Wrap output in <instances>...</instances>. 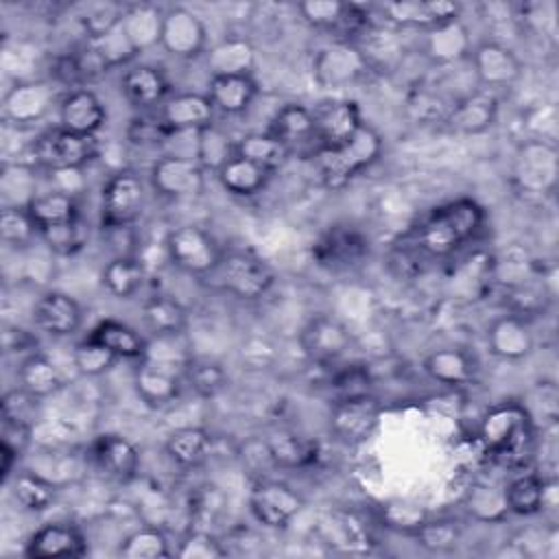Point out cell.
Wrapping results in <instances>:
<instances>
[{
	"label": "cell",
	"mask_w": 559,
	"mask_h": 559,
	"mask_svg": "<svg viewBox=\"0 0 559 559\" xmlns=\"http://www.w3.org/2000/svg\"><path fill=\"white\" fill-rule=\"evenodd\" d=\"M478 443L487 456L507 469H524L535 454L537 428L522 400H502L485 411L478 421Z\"/></svg>",
	"instance_id": "6da1fadb"
},
{
	"label": "cell",
	"mask_w": 559,
	"mask_h": 559,
	"mask_svg": "<svg viewBox=\"0 0 559 559\" xmlns=\"http://www.w3.org/2000/svg\"><path fill=\"white\" fill-rule=\"evenodd\" d=\"M354 345L349 328L330 312H319L306 321L299 332V347L304 356L319 365H330L343 358Z\"/></svg>",
	"instance_id": "e0dca14e"
},
{
	"label": "cell",
	"mask_w": 559,
	"mask_h": 559,
	"mask_svg": "<svg viewBox=\"0 0 559 559\" xmlns=\"http://www.w3.org/2000/svg\"><path fill=\"white\" fill-rule=\"evenodd\" d=\"M181 378L201 400H214L229 384V376L225 367L212 358H201V356L188 358V362L183 365Z\"/></svg>",
	"instance_id": "681fc988"
},
{
	"label": "cell",
	"mask_w": 559,
	"mask_h": 559,
	"mask_svg": "<svg viewBox=\"0 0 559 559\" xmlns=\"http://www.w3.org/2000/svg\"><path fill=\"white\" fill-rule=\"evenodd\" d=\"M421 371L441 386L459 389L476 380L478 362L461 347H437L424 356Z\"/></svg>",
	"instance_id": "f546056e"
},
{
	"label": "cell",
	"mask_w": 559,
	"mask_h": 559,
	"mask_svg": "<svg viewBox=\"0 0 559 559\" xmlns=\"http://www.w3.org/2000/svg\"><path fill=\"white\" fill-rule=\"evenodd\" d=\"M382 153H384V140L380 131L373 124L365 122L356 131V135L345 144L314 153L321 186L328 192H338L347 188L360 173L378 164Z\"/></svg>",
	"instance_id": "3957f363"
},
{
	"label": "cell",
	"mask_w": 559,
	"mask_h": 559,
	"mask_svg": "<svg viewBox=\"0 0 559 559\" xmlns=\"http://www.w3.org/2000/svg\"><path fill=\"white\" fill-rule=\"evenodd\" d=\"M380 417L382 404L371 391L336 397L328 413V432L336 443L358 448L373 437Z\"/></svg>",
	"instance_id": "ba28073f"
},
{
	"label": "cell",
	"mask_w": 559,
	"mask_h": 559,
	"mask_svg": "<svg viewBox=\"0 0 559 559\" xmlns=\"http://www.w3.org/2000/svg\"><path fill=\"white\" fill-rule=\"evenodd\" d=\"M22 456H24L22 452H17L15 448H11V445H7V443L0 441V476H2V483H4V485H7V483L13 478V474L17 472V463H20Z\"/></svg>",
	"instance_id": "be15d7a7"
},
{
	"label": "cell",
	"mask_w": 559,
	"mask_h": 559,
	"mask_svg": "<svg viewBox=\"0 0 559 559\" xmlns=\"http://www.w3.org/2000/svg\"><path fill=\"white\" fill-rule=\"evenodd\" d=\"M266 131L273 138H277L290 153H295L297 148H304V146H314V151H317L312 109L301 103L282 105L271 116Z\"/></svg>",
	"instance_id": "1f68e13d"
},
{
	"label": "cell",
	"mask_w": 559,
	"mask_h": 559,
	"mask_svg": "<svg viewBox=\"0 0 559 559\" xmlns=\"http://www.w3.org/2000/svg\"><path fill=\"white\" fill-rule=\"evenodd\" d=\"M85 41L96 52V57L103 61V66L107 70L129 68L138 59V50L131 46L120 20L105 33H100L92 39H85Z\"/></svg>",
	"instance_id": "db71d44e"
},
{
	"label": "cell",
	"mask_w": 559,
	"mask_h": 559,
	"mask_svg": "<svg viewBox=\"0 0 559 559\" xmlns=\"http://www.w3.org/2000/svg\"><path fill=\"white\" fill-rule=\"evenodd\" d=\"M544 498V476L539 472H518L504 485V500L509 515L533 518L542 511Z\"/></svg>",
	"instance_id": "c3c4849f"
},
{
	"label": "cell",
	"mask_w": 559,
	"mask_h": 559,
	"mask_svg": "<svg viewBox=\"0 0 559 559\" xmlns=\"http://www.w3.org/2000/svg\"><path fill=\"white\" fill-rule=\"evenodd\" d=\"M24 555L31 559L83 557L87 555V539L76 524L48 522L28 535L24 544Z\"/></svg>",
	"instance_id": "484cf974"
},
{
	"label": "cell",
	"mask_w": 559,
	"mask_h": 559,
	"mask_svg": "<svg viewBox=\"0 0 559 559\" xmlns=\"http://www.w3.org/2000/svg\"><path fill=\"white\" fill-rule=\"evenodd\" d=\"M118 356L90 334L72 347V365L83 378H100L118 365Z\"/></svg>",
	"instance_id": "9f6ffc18"
},
{
	"label": "cell",
	"mask_w": 559,
	"mask_h": 559,
	"mask_svg": "<svg viewBox=\"0 0 559 559\" xmlns=\"http://www.w3.org/2000/svg\"><path fill=\"white\" fill-rule=\"evenodd\" d=\"M170 138H175V133L164 124L159 114L157 116H148V114L133 116L127 127V140L138 146H157Z\"/></svg>",
	"instance_id": "6125c7cd"
},
{
	"label": "cell",
	"mask_w": 559,
	"mask_h": 559,
	"mask_svg": "<svg viewBox=\"0 0 559 559\" xmlns=\"http://www.w3.org/2000/svg\"><path fill=\"white\" fill-rule=\"evenodd\" d=\"M258 61L255 46L245 35H225L205 50V63L210 76L253 74Z\"/></svg>",
	"instance_id": "4dcf8cb0"
},
{
	"label": "cell",
	"mask_w": 559,
	"mask_h": 559,
	"mask_svg": "<svg viewBox=\"0 0 559 559\" xmlns=\"http://www.w3.org/2000/svg\"><path fill=\"white\" fill-rule=\"evenodd\" d=\"M15 376H17V386L37 400L57 395L66 384L59 367L41 352H33L24 356L17 365Z\"/></svg>",
	"instance_id": "74e56055"
},
{
	"label": "cell",
	"mask_w": 559,
	"mask_h": 559,
	"mask_svg": "<svg viewBox=\"0 0 559 559\" xmlns=\"http://www.w3.org/2000/svg\"><path fill=\"white\" fill-rule=\"evenodd\" d=\"M100 153L96 135H81L63 127H52L35 135L31 144V157L39 170L70 173L83 170Z\"/></svg>",
	"instance_id": "5b68a950"
},
{
	"label": "cell",
	"mask_w": 559,
	"mask_h": 559,
	"mask_svg": "<svg viewBox=\"0 0 559 559\" xmlns=\"http://www.w3.org/2000/svg\"><path fill=\"white\" fill-rule=\"evenodd\" d=\"M11 483V496L20 504V509L28 513H44L48 511L55 500L59 487L33 469H17L13 474Z\"/></svg>",
	"instance_id": "ee69618b"
},
{
	"label": "cell",
	"mask_w": 559,
	"mask_h": 559,
	"mask_svg": "<svg viewBox=\"0 0 559 559\" xmlns=\"http://www.w3.org/2000/svg\"><path fill=\"white\" fill-rule=\"evenodd\" d=\"M487 349L493 358L518 362L533 354L535 334L524 317L520 314H500L496 317L485 332Z\"/></svg>",
	"instance_id": "cb8c5ba5"
},
{
	"label": "cell",
	"mask_w": 559,
	"mask_h": 559,
	"mask_svg": "<svg viewBox=\"0 0 559 559\" xmlns=\"http://www.w3.org/2000/svg\"><path fill=\"white\" fill-rule=\"evenodd\" d=\"M487 212L472 197H456L432 207L415 229V245L428 258H450L485 227Z\"/></svg>",
	"instance_id": "7a4b0ae2"
},
{
	"label": "cell",
	"mask_w": 559,
	"mask_h": 559,
	"mask_svg": "<svg viewBox=\"0 0 559 559\" xmlns=\"http://www.w3.org/2000/svg\"><path fill=\"white\" fill-rule=\"evenodd\" d=\"M371 253L369 236L349 223H334L312 242V260L325 271L341 273L360 266Z\"/></svg>",
	"instance_id": "8fae6325"
},
{
	"label": "cell",
	"mask_w": 559,
	"mask_h": 559,
	"mask_svg": "<svg viewBox=\"0 0 559 559\" xmlns=\"http://www.w3.org/2000/svg\"><path fill=\"white\" fill-rule=\"evenodd\" d=\"M39 240L57 255H74L85 245V229L79 218L74 223L41 229Z\"/></svg>",
	"instance_id": "91938a15"
},
{
	"label": "cell",
	"mask_w": 559,
	"mask_h": 559,
	"mask_svg": "<svg viewBox=\"0 0 559 559\" xmlns=\"http://www.w3.org/2000/svg\"><path fill=\"white\" fill-rule=\"evenodd\" d=\"M57 83L44 79L17 81L2 98V118L15 129H28L41 122L52 107H59Z\"/></svg>",
	"instance_id": "5bb4252c"
},
{
	"label": "cell",
	"mask_w": 559,
	"mask_h": 559,
	"mask_svg": "<svg viewBox=\"0 0 559 559\" xmlns=\"http://www.w3.org/2000/svg\"><path fill=\"white\" fill-rule=\"evenodd\" d=\"M557 148L544 138L524 140L513 157V181L520 192L531 197L552 194L557 186Z\"/></svg>",
	"instance_id": "7c38bea8"
},
{
	"label": "cell",
	"mask_w": 559,
	"mask_h": 559,
	"mask_svg": "<svg viewBox=\"0 0 559 559\" xmlns=\"http://www.w3.org/2000/svg\"><path fill=\"white\" fill-rule=\"evenodd\" d=\"M146 280V266L138 255L118 253L105 262L100 284L114 299H131Z\"/></svg>",
	"instance_id": "60d3db41"
},
{
	"label": "cell",
	"mask_w": 559,
	"mask_h": 559,
	"mask_svg": "<svg viewBox=\"0 0 559 559\" xmlns=\"http://www.w3.org/2000/svg\"><path fill=\"white\" fill-rule=\"evenodd\" d=\"M463 511L483 524H500L507 520L509 509L504 500V485L487 483V480H476L472 483L465 493H463Z\"/></svg>",
	"instance_id": "7bdbcfd3"
},
{
	"label": "cell",
	"mask_w": 559,
	"mask_h": 559,
	"mask_svg": "<svg viewBox=\"0 0 559 559\" xmlns=\"http://www.w3.org/2000/svg\"><path fill=\"white\" fill-rule=\"evenodd\" d=\"M90 336L111 349L120 360L140 362L148 349V338L120 319H100L90 330Z\"/></svg>",
	"instance_id": "ab89813d"
},
{
	"label": "cell",
	"mask_w": 559,
	"mask_h": 559,
	"mask_svg": "<svg viewBox=\"0 0 559 559\" xmlns=\"http://www.w3.org/2000/svg\"><path fill=\"white\" fill-rule=\"evenodd\" d=\"M216 181L221 183V188L238 199H249L260 194L269 181H271V173L260 168L258 164L234 155L229 157L218 170H216Z\"/></svg>",
	"instance_id": "f35d334b"
},
{
	"label": "cell",
	"mask_w": 559,
	"mask_h": 559,
	"mask_svg": "<svg viewBox=\"0 0 559 559\" xmlns=\"http://www.w3.org/2000/svg\"><path fill=\"white\" fill-rule=\"evenodd\" d=\"M384 22L393 28L428 31L441 22L461 17V4L448 0H395L380 4Z\"/></svg>",
	"instance_id": "7402d4cb"
},
{
	"label": "cell",
	"mask_w": 559,
	"mask_h": 559,
	"mask_svg": "<svg viewBox=\"0 0 559 559\" xmlns=\"http://www.w3.org/2000/svg\"><path fill=\"white\" fill-rule=\"evenodd\" d=\"M249 513L264 528H286L304 509V496L288 483L260 476L249 491Z\"/></svg>",
	"instance_id": "4fadbf2b"
},
{
	"label": "cell",
	"mask_w": 559,
	"mask_h": 559,
	"mask_svg": "<svg viewBox=\"0 0 559 559\" xmlns=\"http://www.w3.org/2000/svg\"><path fill=\"white\" fill-rule=\"evenodd\" d=\"M210 277H214V286L218 290L240 301L262 299L275 286L273 266L247 249L223 251V258Z\"/></svg>",
	"instance_id": "277c9868"
},
{
	"label": "cell",
	"mask_w": 559,
	"mask_h": 559,
	"mask_svg": "<svg viewBox=\"0 0 559 559\" xmlns=\"http://www.w3.org/2000/svg\"><path fill=\"white\" fill-rule=\"evenodd\" d=\"M430 509L411 498H391L376 509L378 524L391 533L413 537L430 518Z\"/></svg>",
	"instance_id": "7dc6e473"
},
{
	"label": "cell",
	"mask_w": 559,
	"mask_h": 559,
	"mask_svg": "<svg viewBox=\"0 0 559 559\" xmlns=\"http://www.w3.org/2000/svg\"><path fill=\"white\" fill-rule=\"evenodd\" d=\"M175 555L181 559H221L227 555V548L210 531L194 528L181 537Z\"/></svg>",
	"instance_id": "94428289"
},
{
	"label": "cell",
	"mask_w": 559,
	"mask_h": 559,
	"mask_svg": "<svg viewBox=\"0 0 559 559\" xmlns=\"http://www.w3.org/2000/svg\"><path fill=\"white\" fill-rule=\"evenodd\" d=\"M90 456L105 476L118 483H129L138 476L140 450L133 441L118 432L96 435L90 445Z\"/></svg>",
	"instance_id": "d4e9b609"
},
{
	"label": "cell",
	"mask_w": 559,
	"mask_h": 559,
	"mask_svg": "<svg viewBox=\"0 0 559 559\" xmlns=\"http://www.w3.org/2000/svg\"><path fill=\"white\" fill-rule=\"evenodd\" d=\"M159 46L175 59H199L207 50V26L194 11L186 7H166Z\"/></svg>",
	"instance_id": "ac0fdd59"
},
{
	"label": "cell",
	"mask_w": 559,
	"mask_h": 559,
	"mask_svg": "<svg viewBox=\"0 0 559 559\" xmlns=\"http://www.w3.org/2000/svg\"><path fill=\"white\" fill-rule=\"evenodd\" d=\"M469 61L478 85L493 94L498 90L513 87L524 74V61L520 55L500 39H483L474 44Z\"/></svg>",
	"instance_id": "9a60e30c"
},
{
	"label": "cell",
	"mask_w": 559,
	"mask_h": 559,
	"mask_svg": "<svg viewBox=\"0 0 559 559\" xmlns=\"http://www.w3.org/2000/svg\"><path fill=\"white\" fill-rule=\"evenodd\" d=\"M498 114V96L489 90H476L452 103L443 116V124L456 135H483L496 127Z\"/></svg>",
	"instance_id": "ffe728a7"
},
{
	"label": "cell",
	"mask_w": 559,
	"mask_h": 559,
	"mask_svg": "<svg viewBox=\"0 0 559 559\" xmlns=\"http://www.w3.org/2000/svg\"><path fill=\"white\" fill-rule=\"evenodd\" d=\"M37 164L17 159L4 162L0 170V192H2V207L4 205H20L26 207L39 192H37Z\"/></svg>",
	"instance_id": "bcb514c9"
},
{
	"label": "cell",
	"mask_w": 559,
	"mask_h": 559,
	"mask_svg": "<svg viewBox=\"0 0 559 559\" xmlns=\"http://www.w3.org/2000/svg\"><path fill=\"white\" fill-rule=\"evenodd\" d=\"M205 170L192 155L168 153L148 168V186L155 194L170 201L199 199L205 192Z\"/></svg>",
	"instance_id": "30bf717a"
},
{
	"label": "cell",
	"mask_w": 559,
	"mask_h": 559,
	"mask_svg": "<svg viewBox=\"0 0 559 559\" xmlns=\"http://www.w3.org/2000/svg\"><path fill=\"white\" fill-rule=\"evenodd\" d=\"M37 397L26 393L24 389L15 386L9 389L2 400H0V419L9 424H24V426H35L37 408H39Z\"/></svg>",
	"instance_id": "680465c9"
},
{
	"label": "cell",
	"mask_w": 559,
	"mask_h": 559,
	"mask_svg": "<svg viewBox=\"0 0 559 559\" xmlns=\"http://www.w3.org/2000/svg\"><path fill=\"white\" fill-rule=\"evenodd\" d=\"M83 306L63 290H44L31 310L35 328L52 338L74 336L83 325Z\"/></svg>",
	"instance_id": "d6986e66"
},
{
	"label": "cell",
	"mask_w": 559,
	"mask_h": 559,
	"mask_svg": "<svg viewBox=\"0 0 559 559\" xmlns=\"http://www.w3.org/2000/svg\"><path fill=\"white\" fill-rule=\"evenodd\" d=\"M275 469H306L319 459V445L290 428H275L264 437Z\"/></svg>",
	"instance_id": "d6a6232c"
},
{
	"label": "cell",
	"mask_w": 559,
	"mask_h": 559,
	"mask_svg": "<svg viewBox=\"0 0 559 559\" xmlns=\"http://www.w3.org/2000/svg\"><path fill=\"white\" fill-rule=\"evenodd\" d=\"M371 70L373 68L362 48L345 39H332L312 57V79L323 90H341L354 85Z\"/></svg>",
	"instance_id": "9c48e42d"
},
{
	"label": "cell",
	"mask_w": 559,
	"mask_h": 559,
	"mask_svg": "<svg viewBox=\"0 0 559 559\" xmlns=\"http://www.w3.org/2000/svg\"><path fill=\"white\" fill-rule=\"evenodd\" d=\"M146 201H148L146 183L135 170L120 168L111 173L100 188V201H98L100 227L111 231L133 227L142 218L146 210Z\"/></svg>",
	"instance_id": "52a82bcc"
},
{
	"label": "cell",
	"mask_w": 559,
	"mask_h": 559,
	"mask_svg": "<svg viewBox=\"0 0 559 559\" xmlns=\"http://www.w3.org/2000/svg\"><path fill=\"white\" fill-rule=\"evenodd\" d=\"M166 260L192 277H210L223 258L218 240L197 223H179L164 236Z\"/></svg>",
	"instance_id": "8992f818"
},
{
	"label": "cell",
	"mask_w": 559,
	"mask_h": 559,
	"mask_svg": "<svg viewBox=\"0 0 559 559\" xmlns=\"http://www.w3.org/2000/svg\"><path fill=\"white\" fill-rule=\"evenodd\" d=\"M162 20H164V9H159L153 2H133L122 7L120 24L131 46L138 50V55L159 46Z\"/></svg>",
	"instance_id": "d590c367"
},
{
	"label": "cell",
	"mask_w": 559,
	"mask_h": 559,
	"mask_svg": "<svg viewBox=\"0 0 559 559\" xmlns=\"http://www.w3.org/2000/svg\"><path fill=\"white\" fill-rule=\"evenodd\" d=\"M168 74L153 63H131L120 76V92L124 100L138 109L148 111L162 107L164 100L173 94Z\"/></svg>",
	"instance_id": "44dd1931"
},
{
	"label": "cell",
	"mask_w": 559,
	"mask_h": 559,
	"mask_svg": "<svg viewBox=\"0 0 559 559\" xmlns=\"http://www.w3.org/2000/svg\"><path fill=\"white\" fill-rule=\"evenodd\" d=\"M312 120H314L317 151L336 148L345 144L365 124L360 105L354 98H341V96H330L319 100L312 107Z\"/></svg>",
	"instance_id": "2e32d148"
},
{
	"label": "cell",
	"mask_w": 559,
	"mask_h": 559,
	"mask_svg": "<svg viewBox=\"0 0 559 559\" xmlns=\"http://www.w3.org/2000/svg\"><path fill=\"white\" fill-rule=\"evenodd\" d=\"M181 371L151 362L140 360L133 369V389L140 397V402L153 411L170 406L181 395Z\"/></svg>",
	"instance_id": "f1b7e54d"
},
{
	"label": "cell",
	"mask_w": 559,
	"mask_h": 559,
	"mask_svg": "<svg viewBox=\"0 0 559 559\" xmlns=\"http://www.w3.org/2000/svg\"><path fill=\"white\" fill-rule=\"evenodd\" d=\"M234 153L258 164L260 168L269 170L271 175L277 173L280 168L286 166V162L290 159V151L277 140L273 138L269 131H251L245 133L236 140Z\"/></svg>",
	"instance_id": "f6af8a7d"
},
{
	"label": "cell",
	"mask_w": 559,
	"mask_h": 559,
	"mask_svg": "<svg viewBox=\"0 0 559 559\" xmlns=\"http://www.w3.org/2000/svg\"><path fill=\"white\" fill-rule=\"evenodd\" d=\"M164 124L177 133H192L214 124L216 109L207 94L201 92H173L159 107Z\"/></svg>",
	"instance_id": "4316f807"
},
{
	"label": "cell",
	"mask_w": 559,
	"mask_h": 559,
	"mask_svg": "<svg viewBox=\"0 0 559 559\" xmlns=\"http://www.w3.org/2000/svg\"><path fill=\"white\" fill-rule=\"evenodd\" d=\"M28 214L33 216L37 229H48L66 223H74L81 218L76 194L66 192L61 188H52L46 192H39L28 205Z\"/></svg>",
	"instance_id": "b9f144b4"
},
{
	"label": "cell",
	"mask_w": 559,
	"mask_h": 559,
	"mask_svg": "<svg viewBox=\"0 0 559 559\" xmlns=\"http://www.w3.org/2000/svg\"><path fill=\"white\" fill-rule=\"evenodd\" d=\"M57 116L59 127L81 135H96L107 122V109L98 94L90 87L68 90L59 98Z\"/></svg>",
	"instance_id": "83f0119b"
},
{
	"label": "cell",
	"mask_w": 559,
	"mask_h": 559,
	"mask_svg": "<svg viewBox=\"0 0 559 559\" xmlns=\"http://www.w3.org/2000/svg\"><path fill=\"white\" fill-rule=\"evenodd\" d=\"M258 92L260 90L253 74H231V76H210L205 94L212 100L216 114L240 116L253 105Z\"/></svg>",
	"instance_id": "e575fe53"
},
{
	"label": "cell",
	"mask_w": 559,
	"mask_h": 559,
	"mask_svg": "<svg viewBox=\"0 0 559 559\" xmlns=\"http://www.w3.org/2000/svg\"><path fill=\"white\" fill-rule=\"evenodd\" d=\"M297 11L301 20L317 28V31H328V33H338L345 13H347V2L341 0H306L297 4Z\"/></svg>",
	"instance_id": "6f0895ef"
},
{
	"label": "cell",
	"mask_w": 559,
	"mask_h": 559,
	"mask_svg": "<svg viewBox=\"0 0 559 559\" xmlns=\"http://www.w3.org/2000/svg\"><path fill=\"white\" fill-rule=\"evenodd\" d=\"M164 452L177 467L194 469L203 465L212 452V432L203 426L175 428L164 441Z\"/></svg>",
	"instance_id": "8d00e7d4"
},
{
	"label": "cell",
	"mask_w": 559,
	"mask_h": 559,
	"mask_svg": "<svg viewBox=\"0 0 559 559\" xmlns=\"http://www.w3.org/2000/svg\"><path fill=\"white\" fill-rule=\"evenodd\" d=\"M116 552L124 559H166L173 555V548L162 528L140 526L120 539Z\"/></svg>",
	"instance_id": "f5cc1de1"
},
{
	"label": "cell",
	"mask_w": 559,
	"mask_h": 559,
	"mask_svg": "<svg viewBox=\"0 0 559 559\" xmlns=\"http://www.w3.org/2000/svg\"><path fill=\"white\" fill-rule=\"evenodd\" d=\"M421 33V52L432 66H454L469 59L472 55L474 44L469 26L461 17L441 22Z\"/></svg>",
	"instance_id": "603a6c76"
},
{
	"label": "cell",
	"mask_w": 559,
	"mask_h": 559,
	"mask_svg": "<svg viewBox=\"0 0 559 559\" xmlns=\"http://www.w3.org/2000/svg\"><path fill=\"white\" fill-rule=\"evenodd\" d=\"M234 146L236 140L216 122L194 131V159L203 166L205 173H214L229 159L234 157Z\"/></svg>",
	"instance_id": "f907efd6"
},
{
	"label": "cell",
	"mask_w": 559,
	"mask_h": 559,
	"mask_svg": "<svg viewBox=\"0 0 559 559\" xmlns=\"http://www.w3.org/2000/svg\"><path fill=\"white\" fill-rule=\"evenodd\" d=\"M142 325L159 338L183 336L190 323L186 306L166 293H155L142 301L140 308Z\"/></svg>",
	"instance_id": "836d02e7"
},
{
	"label": "cell",
	"mask_w": 559,
	"mask_h": 559,
	"mask_svg": "<svg viewBox=\"0 0 559 559\" xmlns=\"http://www.w3.org/2000/svg\"><path fill=\"white\" fill-rule=\"evenodd\" d=\"M415 544L432 555L454 552L463 539V526L456 518L430 515L424 526L413 535Z\"/></svg>",
	"instance_id": "816d5d0a"
},
{
	"label": "cell",
	"mask_w": 559,
	"mask_h": 559,
	"mask_svg": "<svg viewBox=\"0 0 559 559\" xmlns=\"http://www.w3.org/2000/svg\"><path fill=\"white\" fill-rule=\"evenodd\" d=\"M0 238L13 249H28L39 240V229L26 207L4 205L0 210Z\"/></svg>",
	"instance_id": "11a10c76"
}]
</instances>
